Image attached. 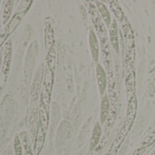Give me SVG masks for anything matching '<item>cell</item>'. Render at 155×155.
<instances>
[{"label": "cell", "mask_w": 155, "mask_h": 155, "mask_svg": "<svg viewBox=\"0 0 155 155\" xmlns=\"http://www.w3.org/2000/svg\"><path fill=\"white\" fill-rule=\"evenodd\" d=\"M96 80H97V85H98L100 95L102 97L106 93L108 79H107V73L105 71V68L101 63L96 64Z\"/></svg>", "instance_id": "obj_1"}, {"label": "cell", "mask_w": 155, "mask_h": 155, "mask_svg": "<svg viewBox=\"0 0 155 155\" xmlns=\"http://www.w3.org/2000/svg\"><path fill=\"white\" fill-rule=\"evenodd\" d=\"M89 48L91 55V58L94 63H99V58H100V44L98 40V36L96 32L92 29L90 28L89 30Z\"/></svg>", "instance_id": "obj_2"}, {"label": "cell", "mask_w": 155, "mask_h": 155, "mask_svg": "<svg viewBox=\"0 0 155 155\" xmlns=\"http://www.w3.org/2000/svg\"><path fill=\"white\" fill-rule=\"evenodd\" d=\"M44 67L43 65H40L38 71L36 72L34 81H33V84H32V88H31V100L32 101H36L38 100V93L40 91V88H41V83L42 81L44 79Z\"/></svg>", "instance_id": "obj_3"}, {"label": "cell", "mask_w": 155, "mask_h": 155, "mask_svg": "<svg viewBox=\"0 0 155 155\" xmlns=\"http://www.w3.org/2000/svg\"><path fill=\"white\" fill-rule=\"evenodd\" d=\"M109 39L110 44L114 49L116 53H119L120 51V46H119V31H118V23L116 19L112 20V23L110 27L109 30Z\"/></svg>", "instance_id": "obj_4"}, {"label": "cell", "mask_w": 155, "mask_h": 155, "mask_svg": "<svg viewBox=\"0 0 155 155\" xmlns=\"http://www.w3.org/2000/svg\"><path fill=\"white\" fill-rule=\"evenodd\" d=\"M110 110V101L109 96L105 93L101 97V109H100V122L101 124H104L109 118Z\"/></svg>", "instance_id": "obj_5"}, {"label": "cell", "mask_w": 155, "mask_h": 155, "mask_svg": "<svg viewBox=\"0 0 155 155\" xmlns=\"http://www.w3.org/2000/svg\"><path fill=\"white\" fill-rule=\"evenodd\" d=\"M101 134H102V127H101L100 120H98L94 124L92 131H91V140H90V151H92L94 149H96V147L100 143Z\"/></svg>", "instance_id": "obj_6"}, {"label": "cell", "mask_w": 155, "mask_h": 155, "mask_svg": "<svg viewBox=\"0 0 155 155\" xmlns=\"http://www.w3.org/2000/svg\"><path fill=\"white\" fill-rule=\"evenodd\" d=\"M95 6H96V8L98 9V11H99V14H100L101 18H102L104 24L106 25V28H110V25L112 23V19H111L110 12L108 9L107 6L103 2H101V1H96Z\"/></svg>", "instance_id": "obj_7"}, {"label": "cell", "mask_w": 155, "mask_h": 155, "mask_svg": "<svg viewBox=\"0 0 155 155\" xmlns=\"http://www.w3.org/2000/svg\"><path fill=\"white\" fill-rule=\"evenodd\" d=\"M45 136H46V130L38 123V126L37 128V132L35 135V144H34L35 155H38L39 152L41 151L42 147H43V143L45 140Z\"/></svg>", "instance_id": "obj_8"}, {"label": "cell", "mask_w": 155, "mask_h": 155, "mask_svg": "<svg viewBox=\"0 0 155 155\" xmlns=\"http://www.w3.org/2000/svg\"><path fill=\"white\" fill-rule=\"evenodd\" d=\"M4 60H3V73L5 76L8 75L10 68V63H11V58H12V44L10 41H8L5 44L4 48Z\"/></svg>", "instance_id": "obj_9"}, {"label": "cell", "mask_w": 155, "mask_h": 155, "mask_svg": "<svg viewBox=\"0 0 155 155\" xmlns=\"http://www.w3.org/2000/svg\"><path fill=\"white\" fill-rule=\"evenodd\" d=\"M55 46V39H54V30L49 23H46L45 27V48L47 53Z\"/></svg>", "instance_id": "obj_10"}, {"label": "cell", "mask_w": 155, "mask_h": 155, "mask_svg": "<svg viewBox=\"0 0 155 155\" xmlns=\"http://www.w3.org/2000/svg\"><path fill=\"white\" fill-rule=\"evenodd\" d=\"M22 145H23V149L26 152V155H34V150L31 148V143H30V140L28 138V135L26 131H22L19 134Z\"/></svg>", "instance_id": "obj_11"}, {"label": "cell", "mask_w": 155, "mask_h": 155, "mask_svg": "<svg viewBox=\"0 0 155 155\" xmlns=\"http://www.w3.org/2000/svg\"><path fill=\"white\" fill-rule=\"evenodd\" d=\"M27 10L28 9H26V10H23V11H18L17 12V14L14 16V18H12V20H11V22L8 24V34L9 35V33H11L16 28H17V26L18 25V23L21 21V19H22V18L24 17V15L26 14V12H27Z\"/></svg>", "instance_id": "obj_12"}, {"label": "cell", "mask_w": 155, "mask_h": 155, "mask_svg": "<svg viewBox=\"0 0 155 155\" xmlns=\"http://www.w3.org/2000/svg\"><path fill=\"white\" fill-rule=\"evenodd\" d=\"M110 4H111V5H110V7L111 11L114 13L116 18H117L120 22H122L123 20L126 21V17H125V15H124L122 9L120 8L119 3L112 1V2H110Z\"/></svg>", "instance_id": "obj_13"}, {"label": "cell", "mask_w": 155, "mask_h": 155, "mask_svg": "<svg viewBox=\"0 0 155 155\" xmlns=\"http://www.w3.org/2000/svg\"><path fill=\"white\" fill-rule=\"evenodd\" d=\"M13 9V2L12 1H6L5 7H4V12H3V24H7L10 18L11 13Z\"/></svg>", "instance_id": "obj_14"}, {"label": "cell", "mask_w": 155, "mask_h": 155, "mask_svg": "<svg viewBox=\"0 0 155 155\" xmlns=\"http://www.w3.org/2000/svg\"><path fill=\"white\" fill-rule=\"evenodd\" d=\"M13 150H14V155H23V145L20 140V137L16 134L13 141Z\"/></svg>", "instance_id": "obj_15"}, {"label": "cell", "mask_w": 155, "mask_h": 155, "mask_svg": "<svg viewBox=\"0 0 155 155\" xmlns=\"http://www.w3.org/2000/svg\"><path fill=\"white\" fill-rule=\"evenodd\" d=\"M155 142V130H152L150 134H148L147 137L144 138V140L141 141L140 143V148H144V149H147L148 147H150L152 143Z\"/></svg>", "instance_id": "obj_16"}, {"label": "cell", "mask_w": 155, "mask_h": 155, "mask_svg": "<svg viewBox=\"0 0 155 155\" xmlns=\"http://www.w3.org/2000/svg\"><path fill=\"white\" fill-rule=\"evenodd\" d=\"M145 150L146 149H144V148H140V147H139L133 153H132V155H143V153H144V151H145Z\"/></svg>", "instance_id": "obj_17"}]
</instances>
